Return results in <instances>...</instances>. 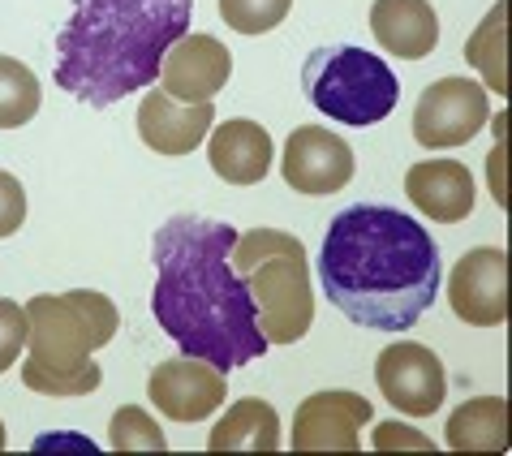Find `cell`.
Wrapping results in <instances>:
<instances>
[{
  "mask_svg": "<svg viewBox=\"0 0 512 456\" xmlns=\"http://www.w3.org/2000/svg\"><path fill=\"white\" fill-rule=\"evenodd\" d=\"M26 332H31V319H26V306L0 297V375L22 358L26 349Z\"/></svg>",
  "mask_w": 512,
  "mask_h": 456,
  "instance_id": "24",
  "label": "cell"
},
{
  "mask_svg": "<svg viewBox=\"0 0 512 456\" xmlns=\"http://www.w3.org/2000/svg\"><path fill=\"white\" fill-rule=\"evenodd\" d=\"M108 444L117 452H164L168 439H164V431L155 426V418L147 409L121 405L108 422Z\"/></svg>",
  "mask_w": 512,
  "mask_h": 456,
  "instance_id": "22",
  "label": "cell"
},
{
  "mask_svg": "<svg viewBox=\"0 0 512 456\" xmlns=\"http://www.w3.org/2000/svg\"><path fill=\"white\" fill-rule=\"evenodd\" d=\"M26 358L22 383L44 396H87L99 388L104 370L91 358L121 327L117 302L95 289L35 293L26 302Z\"/></svg>",
  "mask_w": 512,
  "mask_h": 456,
  "instance_id": "4",
  "label": "cell"
},
{
  "mask_svg": "<svg viewBox=\"0 0 512 456\" xmlns=\"http://www.w3.org/2000/svg\"><path fill=\"white\" fill-rule=\"evenodd\" d=\"M375 422V405L358 392L327 388L306 396L293 413V452H358L362 448V426Z\"/></svg>",
  "mask_w": 512,
  "mask_h": 456,
  "instance_id": "9",
  "label": "cell"
},
{
  "mask_svg": "<svg viewBox=\"0 0 512 456\" xmlns=\"http://www.w3.org/2000/svg\"><path fill=\"white\" fill-rule=\"evenodd\" d=\"M194 0H74L56 35L52 82L91 108L151 87L164 52L190 31Z\"/></svg>",
  "mask_w": 512,
  "mask_h": 456,
  "instance_id": "3",
  "label": "cell"
},
{
  "mask_svg": "<svg viewBox=\"0 0 512 456\" xmlns=\"http://www.w3.org/2000/svg\"><path fill=\"white\" fill-rule=\"evenodd\" d=\"M319 284L349 323L405 332L435 306L444 263L431 233L414 216L358 203L340 211L327 228Z\"/></svg>",
  "mask_w": 512,
  "mask_h": 456,
  "instance_id": "2",
  "label": "cell"
},
{
  "mask_svg": "<svg viewBox=\"0 0 512 456\" xmlns=\"http://www.w3.org/2000/svg\"><path fill=\"white\" fill-rule=\"evenodd\" d=\"M233 272L246 280L267 345H297L315 323L310 254L284 228H250L233 241Z\"/></svg>",
  "mask_w": 512,
  "mask_h": 456,
  "instance_id": "5",
  "label": "cell"
},
{
  "mask_svg": "<svg viewBox=\"0 0 512 456\" xmlns=\"http://www.w3.org/2000/svg\"><path fill=\"white\" fill-rule=\"evenodd\" d=\"M272 134L263 130L259 121H220L207 138V160L211 173L229 185H259L267 173H272Z\"/></svg>",
  "mask_w": 512,
  "mask_h": 456,
  "instance_id": "16",
  "label": "cell"
},
{
  "mask_svg": "<svg viewBox=\"0 0 512 456\" xmlns=\"http://www.w3.org/2000/svg\"><path fill=\"white\" fill-rule=\"evenodd\" d=\"M0 448H5V422H0Z\"/></svg>",
  "mask_w": 512,
  "mask_h": 456,
  "instance_id": "28",
  "label": "cell"
},
{
  "mask_svg": "<svg viewBox=\"0 0 512 456\" xmlns=\"http://www.w3.org/2000/svg\"><path fill=\"white\" fill-rule=\"evenodd\" d=\"M375 383L383 401L396 413H409V418H431V413L444 409V396H448L444 362L426 345H414V340H396V345L379 353Z\"/></svg>",
  "mask_w": 512,
  "mask_h": 456,
  "instance_id": "8",
  "label": "cell"
},
{
  "mask_svg": "<svg viewBox=\"0 0 512 456\" xmlns=\"http://www.w3.org/2000/svg\"><path fill=\"white\" fill-rule=\"evenodd\" d=\"M491 194H495V203H508V190H504V147H495L491 151Z\"/></svg>",
  "mask_w": 512,
  "mask_h": 456,
  "instance_id": "27",
  "label": "cell"
},
{
  "mask_svg": "<svg viewBox=\"0 0 512 456\" xmlns=\"http://www.w3.org/2000/svg\"><path fill=\"white\" fill-rule=\"evenodd\" d=\"M237 228L203 216H173L155 228V323L190 358L237 370L267 353L246 280L233 272Z\"/></svg>",
  "mask_w": 512,
  "mask_h": 456,
  "instance_id": "1",
  "label": "cell"
},
{
  "mask_svg": "<svg viewBox=\"0 0 512 456\" xmlns=\"http://www.w3.org/2000/svg\"><path fill=\"white\" fill-rule=\"evenodd\" d=\"M302 91L323 117L353 125V130H366V125H379L383 117H392L396 99H401V82H396V74L379 52L332 44L306 56Z\"/></svg>",
  "mask_w": 512,
  "mask_h": 456,
  "instance_id": "6",
  "label": "cell"
},
{
  "mask_svg": "<svg viewBox=\"0 0 512 456\" xmlns=\"http://www.w3.org/2000/svg\"><path fill=\"white\" fill-rule=\"evenodd\" d=\"M491 121L487 87L474 78H439L414 104V142L426 151H452L482 134Z\"/></svg>",
  "mask_w": 512,
  "mask_h": 456,
  "instance_id": "7",
  "label": "cell"
},
{
  "mask_svg": "<svg viewBox=\"0 0 512 456\" xmlns=\"http://www.w3.org/2000/svg\"><path fill=\"white\" fill-rule=\"evenodd\" d=\"M233 74V56L216 35H181L164 52L160 65V91H168L181 104H211Z\"/></svg>",
  "mask_w": 512,
  "mask_h": 456,
  "instance_id": "13",
  "label": "cell"
},
{
  "mask_svg": "<svg viewBox=\"0 0 512 456\" xmlns=\"http://www.w3.org/2000/svg\"><path fill=\"white\" fill-rule=\"evenodd\" d=\"M216 125V104H181L168 91H147L138 104V138L160 155H190Z\"/></svg>",
  "mask_w": 512,
  "mask_h": 456,
  "instance_id": "14",
  "label": "cell"
},
{
  "mask_svg": "<svg viewBox=\"0 0 512 456\" xmlns=\"http://www.w3.org/2000/svg\"><path fill=\"white\" fill-rule=\"evenodd\" d=\"M353 147L327 125H297L284 142L280 173L297 194H336L353 181Z\"/></svg>",
  "mask_w": 512,
  "mask_h": 456,
  "instance_id": "11",
  "label": "cell"
},
{
  "mask_svg": "<svg viewBox=\"0 0 512 456\" xmlns=\"http://www.w3.org/2000/svg\"><path fill=\"white\" fill-rule=\"evenodd\" d=\"M371 35L392 56L422 61V56H431L439 48V18H435L431 0H375Z\"/></svg>",
  "mask_w": 512,
  "mask_h": 456,
  "instance_id": "17",
  "label": "cell"
},
{
  "mask_svg": "<svg viewBox=\"0 0 512 456\" xmlns=\"http://www.w3.org/2000/svg\"><path fill=\"white\" fill-rule=\"evenodd\" d=\"M211 452H276L280 448V413L259 401V396H246L224 409V418L211 426L207 439Z\"/></svg>",
  "mask_w": 512,
  "mask_h": 456,
  "instance_id": "19",
  "label": "cell"
},
{
  "mask_svg": "<svg viewBox=\"0 0 512 456\" xmlns=\"http://www.w3.org/2000/svg\"><path fill=\"white\" fill-rule=\"evenodd\" d=\"M26 224V190L22 181L0 168V237H13Z\"/></svg>",
  "mask_w": 512,
  "mask_h": 456,
  "instance_id": "26",
  "label": "cell"
},
{
  "mask_svg": "<svg viewBox=\"0 0 512 456\" xmlns=\"http://www.w3.org/2000/svg\"><path fill=\"white\" fill-rule=\"evenodd\" d=\"M405 194L426 220L461 224L474 211V173L461 160H422L405 173Z\"/></svg>",
  "mask_w": 512,
  "mask_h": 456,
  "instance_id": "15",
  "label": "cell"
},
{
  "mask_svg": "<svg viewBox=\"0 0 512 456\" xmlns=\"http://www.w3.org/2000/svg\"><path fill=\"white\" fill-rule=\"evenodd\" d=\"M444 444L452 452L504 456L512 448V439H508V401L504 396H469L465 405H457L448 413Z\"/></svg>",
  "mask_w": 512,
  "mask_h": 456,
  "instance_id": "18",
  "label": "cell"
},
{
  "mask_svg": "<svg viewBox=\"0 0 512 456\" xmlns=\"http://www.w3.org/2000/svg\"><path fill=\"white\" fill-rule=\"evenodd\" d=\"M375 452H435L439 444L431 435H422V431H414V426H405V422H379L375 426Z\"/></svg>",
  "mask_w": 512,
  "mask_h": 456,
  "instance_id": "25",
  "label": "cell"
},
{
  "mask_svg": "<svg viewBox=\"0 0 512 456\" xmlns=\"http://www.w3.org/2000/svg\"><path fill=\"white\" fill-rule=\"evenodd\" d=\"M293 0H220V18L237 35H267L289 18Z\"/></svg>",
  "mask_w": 512,
  "mask_h": 456,
  "instance_id": "23",
  "label": "cell"
},
{
  "mask_svg": "<svg viewBox=\"0 0 512 456\" xmlns=\"http://www.w3.org/2000/svg\"><path fill=\"white\" fill-rule=\"evenodd\" d=\"M44 104L39 78L18 56H0V130H22Z\"/></svg>",
  "mask_w": 512,
  "mask_h": 456,
  "instance_id": "20",
  "label": "cell"
},
{
  "mask_svg": "<svg viewBox=\"0 0 512 456\" xmlns=\"http://www.w3.org/2000/svg\"><path fill=\"white\" fill-rule=\"evenodd\" d=\"M147 396L151 405L173 422H203L211 418L224 401H229V388H224V370L207 366L203 358H173L160 362L147 379Z\"/></svg>",
  "mask_w": 512,
  "mask_h": 456,
  "instance_id": "12",
  "label": "cell"
},
{
  "mask_svg": "<svg viewBox=\"0 0 512 456\" xmlns=\"http://www.w3.org/2000/svg\"><path fill=\"white\" fill-rule=\"evenodd\" d=\"M504 13L508 5L495 0V9L487 13V22L469 35L465 44V61L482 74V87L495 91V95H508V69H504Z\"/></svg>",
  "mask_w": 512,
  "mask_h": 456,
  "instance_id": "21",
  "label": "cell"
},
{
  "mask_svg": "<svg viewBox=\"0 0 512 456\" xmlns=\"http://www.w3.org/2000/svg\"><path fill=\"white\" fill-rule=\"evenodd\" d=\"M448 306L469 327H500L508 319V254L500 246L465 250L448 272Z\"/></svg>",
  "mask_w": 512,
  "mask_h": 456,
  "instance_id": "10",
  "label": "cell"
}]
</instances>
